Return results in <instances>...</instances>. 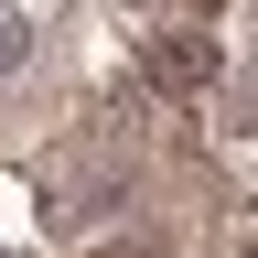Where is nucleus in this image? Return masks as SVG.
Here are the masks:
<instances>
[{
    "instance_id": "f257e3e1",
    "label": "nucleus",
    "mask_w": 258,
    "mask_h": 258,
    "mask_svg": "<svg viewBox=\"0 0 258 258\" xmlns=\"http://www.w3.org/2000/svg\"><path fill=\"white\" fill-rule=\"evenodd\" d=\"M11 64H22V22L0 11V76H11Z\"/></svg>"
}]
</instances>
